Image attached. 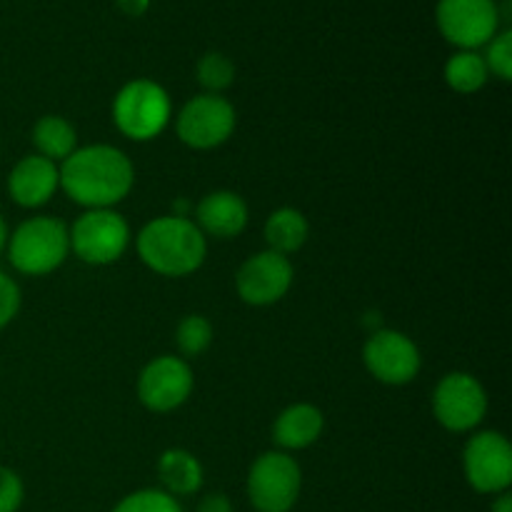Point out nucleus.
Returning a JSON list of instances; mask_svg holds the SVG:
<instances>
[{
	"mask_svg": "<svg viewBox=\"0 0 512 512\" xmlns=\"http://www.w3.org/2000/svg\"><path fill=\"white\" fill-rule=\"evenodd\" d=\"M58 170L65 195L88 210L118 205L128 198L135 180L130 158L113 145L75 148Z\"/></svg>",
	"mask_w": 512,
	"mask_h": 512,
	"instance_id": "f257e3e1",
	"label": "nucleus"
},
{
	"mask_svg": "<svg viewBox=\"0 0 512 512\" xmlns=\"http://www.w3.org/2000/svg\"><path fill=\"white\" fill-rule=\"evenodd\" d=\"M140 260L153 273L165 278H183L203 265L208 243L190 218L163 215L145 225L135 240Z\"/></svg>",
	"mask_w": 512,
	"mask_h": 512,
	"instance_id": "f03ea898",
	"label": "nucleus"
},
{
	"mask_svg": "<svg viewBox=\"0 0 512 512\" xmlns=\"http://www.w3.org/2000/svg\"><path fill=\"white\" fill-rule=\"evenodd\" d=\"M70 253V230L63 220L40 215L15 228L8 238V258L23 275H48L65 263Z\"/></svg>",
	"mask_w": 512,
	"mask_h": 512,
	"instance_id": "7ed1b4c3",
	"label": "nucleus"
},
{
	"mask_svg": "<svg viewBox=\"0 0 512 512\" xmlns=\"http://www.w3.org/2000/svg\"><path fill=\"white\" fill-rule=\"evenodd\" d=\"M113 120L120 133L130 140H153L168 128L170 98L155 80H130L113 100Z\"/></svg>",
	"mask_w": 512,
	"mask_h": 512,
	"instance_id": "20e7f679",
	"label": "nucleus"
},
{
	"mask_svg": "<svg viewBox=\"0 0 512 512\" xmlns=\"http://www.w3.org/2000/svg\"><path fill=\"white\" fill-rule=\"evenodd\" d=\"M300 488V465L278 450L260 455L248 473V498L258 512H290L298 503Z\"/></svg>",
	"mask_w": 512,
	"mask_h": 512,
	"instance_id": "39448f33",
	"label": "nucleus"
},
{
	"mask_svg": "<svg viewBox=\"0 0 512 512\" xmlns=\"http://www.w3.org/2000/svg\"><path fill=\"white\" fill-rule=\"evenodd\" d=\"M70 230V250L88 265H110L128 250L130 228L113 208L88 210Z\"/></svg>",
	"mask_w": 512,
	"mask_h": 512,
	"instance_id": "423d86ee",
	"label": "nucleus"
},
{
	"mask_svg": "<svg viewBox=\"0 0 512 512\" xmlns=\"http://www.w3.org/2000/svg\"><path fill=\"white\" fill-rule=\"evenodd\" d=\"M435 18L448 43L460 50H475L498 33L500 8L495 0H440Z\"/></svg>",
	"mask_w": 512,
	"mask_h": 512,
	"instance_id": "0eeeda50",
	"label": "nucleus"
},
{
	"mask_svg": "<svg viewBox=\"0 0 512 512\" xmlns=\"http://www.w3.org/2000/svg\"><path fill=\"white\" fill-rule=\"evenodd\" d=\"M465 480L483 495H500L512 483V448L508 438L493 430L473 435L463 450Z\"/></svg>",
	"mask_w": 512,
	"mask_h": 512,
	"instance_id": "6e6552de",
	"label": "nucleus"
},
{
	"mask_svg": "<svg viewBox=\"0 0 512 512\" xmlns=\"http://www.w3.org/2000/svg\"><path fill=\"white\" fill-rule=\"evenodd\" d=\"M433 413L450 433H468L483 423L488 413V395L470 373H448L433 395Z\"/></svg>",
	"mask_w": 512,
	"mask_h": 512,
	"instance_id": "1a4fd4ad",
	"label": "nucleus"
},
{
	"mask_svg": "<svg viewBox=\"0 0 512 512\" xmlns=\"http://www.w3.org/2000/svg\"><path fill=\"white\" fill-rule=\"evenodd\" d=\"M178 138L195 150L223 145L235 130V108L223 95H195L183 105L175 120Z\"/></svg>",
	"mask_w": 512,
	"mask_h": 512,
	"instance_id": "9d476101",
	"label": "nucleus"
},
{
	"mask_svg": "<svg viewBox=\"0 0 512 512\" xmlns=\"http://www.w3.org/2000/svg\"><path fill=\"white\" fill-rule=\"evenodd\" d=\"M368 373L385 385H405L418 378L420 350L398 330H375L363 348Z\"/></svg>",
	"mask_w": 512,
	"mask_h": 512,
	"instance_id": "9b49d317",
	"label": "nucleus"
},
{
	"mask_svg": "<svg viewBox=\"0 0 512 512\" xmlns=\"http://www.w3.org/2000/svg\"><path fill=\"white\" fill-rule=\"evenodd\" d=\"M193 393V370L185 360L160 355L150 360L138 378V398L153 413L180 408Z\"/></svg>",
	"mask_w": 512,
	"mask_h": 512,
	"instance_id": "f8f14e48",
	"label": "nucleus"
},
{
	"mask_svg": "<svg viewBox=\"0 0 512 512\" xmlns=\"http://www.w3.org/2000/svg\"><path fill=\"white\" fill-rule=\"evenodd\" d=\"M290 285H293V265L288 255L273 253V250H263L248 258L235 275V290L243 303L258 305V308L283 300Z\"/></svg>",
	"mask_w": 512,
	"mask_h": 512,
	"instance_id": "ddd939ff",
	"label": "nucleus"
},
{
	"mask_svg": "<svg viewBox=\"0 0 512 512\" xmlns=\"http://www.w3.org/2000/svg\"><path fill=\"white\" fill-rule=\"evenodd\" d=\"M60 188V170L43 155H28L8 175V193L20 208H40Z\"/></svg>",
	"mask_w": 512,
	"mask_h": 512,
	"instance_id": "4468645a",
	"label": "nucleus"
},
{
	"mask_svg": "<svg viewBox=\"0 0 512 512\" xmlns=\"http://www.w3.org/2000/svg\"><path fill=\"white\" fill-rule=\"evenodd\" d=\"M200 233H208L213 238L228 240L235 238L248 225V205L233 190H218V193L205 195L195 208Z\"/></svg>",
	"mask_w": 512,
	"mask_h": 512,
	"instance_id": "2eb2a0df",
	"label": "nucleus"
},
{
	"mask_svg": "<svg viewBox=\"0 0 512 512\" xmlns=\"http://www.w3.org/2000/svg\"><path fill=\"white\" fill-rule=\"evenodd\" d=\"M325 418L315 405L298 403L285 408L273 425V440L283 450H305L323 435Z\"/></svg>",
	"mask_w": 512,
	"mask_h": 512,
	"instance_id": "dca6fc26",
	"label": "nucleus"
},
{
	"mask_svg": "<svg viewBox=\"0 0 512 512\" xmlns=\"http://www.w3.org/2000/svg\"><path fill=\"white\" fill-rule=\"evenodd\" d=\"M158 478L165 493L173 498L193 495L203 488V465L188 450H165L158 460Z\"/></svg>",
	"mask_w": 512,
	"mask_h": 512,
	"instance_id": "f3484780",
	"label": "nucleus"
},
{
	"mask_svg": "<svg viewBox=\"0 0 512 512\" xmlns=\"http://www.w3.org/2000/svg\"><path fill=\"white\" fill-rule=\"evenodd\" d=\"M308 233V220L295 208H280L265 220V240H268V250H273V253H295V250H300L305 245Z\"/></svg>",
	"mask_w": 512,
	"mask_h": 512,
	"instance_id": "a211bd4d",
	"label": "nucleus"
},
{
	"mask_svg": "<svg viewBox=\"0 0 512 512\" xmlns=\"http://www.w3.org/2000/svg\"><path fill=\"white\" fill-rule=\"evenodd\" d=\"M33 143L38 148V155L48 160H65L73 155L78 145V133L73 125L60 115H43L33 128Z\"/></svg>",
	"mask_w": 512,
	"mask_h": 512,
	"instance_id": "6ab92c4d",
	"label": "nucleus"
},
{
	"mask_svg": "<svg viewBox=\"0 0 512 512\" xmlns=\"http://www.w3.org/2000/svg\"><path fill=\"white\" fill-rule=\"evenodd\" d=\"M488 65L475 50H460L445 63V83L458 93H478L488 83Z\"/></svg>",
	"mask_w": 512,
	"mask_h": 512,
	"instance_id": "aec40b11",
	"label": "nucleus"
},
{
	"mask_svg": "<svg viewBox=\"0 0 512 512\" xmlns=\"http://www.w3.org/2000/svg\"><path fill=\"white\" fill-rule=\"evenodd\" d=\"M175 340L185 358H198L213 343V325L203 315H185L175 330Z\"/></svg>",
	"mask_w": 512,
	"mask_h": 512,
	"instance_id": "412c9836",
	"label": "nucleus"
},
{
	"mask_svg": "<svg viewBox=\"0 0 512 512\" xmlns=\"http://www.w3.org/2000/svg\"><path fill=\"white\" fill-rule=\"evenodd\" d=\"M113 512H183L178 498L158 488L135 490V493L125 495Z\"/></svg>",
	"mask_w": 512,
	"mask_h": 512,
	"instance_id": "4be33fe9",
	"label": "nucleus"
},
{
	"mask_svg": "<svg viewBox=\"0 0 512 512\" xmlns=\"http://www.w3.org/2000/svg\"><path fill=\"white\" fill-rule=\"evenodd\" d=\"M198 80L208 93L218 95L235 80V65L223 53H205L198 63Z\"/></svg>",
	"mask_w": 512,
	"mask_h": 512,
	"instance_id": "5701e85b",
	"label": "nucleus"
},
{
	"mask_svg": "<svg viewBox=\"0 0 512 512\" xmlns=\"http://www.w3.org/2000/svg\"><path fill=\"white\" fill-rule=\"evenodd\" d=\"M485 65H488V73L498 75L500 80L512 78V33L503 30V33H495V38L488 43V55H485Z\"/></svg>",
	"mask_w": 512,
	"mask_h": 512,
	"instance_id": "b1692460",
	"label": "nucleus"
},
{
	"mask_svg": "<svg viewBox=\"0 0 512 512\" xmlns=\"http://www.w3.org/2000/svg\"><path fill=\"white\" fill-rule=\"evenodd\" d=\"M25 488L18 473L0 465V512H18L23 505Z\"/></svg>",
	"mask_w": 512,
	"mask_h": 512,
	"instance_id": "393cba45",
	"label": "nucleus"
},
{
	"mask_svg": "<svg viewBox=\"0 0 512 512\" xmlns=\"http://www.w3.org/2000/svg\"><path fill=\"white\" fill-rule=\"evenodd\" d=\"M20 310V288L10 275L0 270V330L8 328Z\"/></svg>",
	"mask_w": 512,
	"mask_h": 512,
	"instance_id": "a878e982",
	"label": "nucleus"
},
{
	"mask_svg": "<svg viewBox=\"0 0 512 512\" xmlns=\"http://www.w3.org/2000/svg\"><path fill=\"white\" fill-rule=\"evenodd\" d=\"M198 512H233V503L228 500V495L210 493L200 500Z\"/></svg>",
	"mask_w": 512,
	"mask_h": 512,
	"instance_id": "bb28decb",
	"label": "nucleus"
},
{
	"mask_svg": "<svg viewBox=\"0 0 512 512\" xmlns=\"http://www.w3.org/2000/svg\"><path fill=\"white\" fill-rule=\"evenodd\" d=\"M150 0H118V8L125 15H143L148 10Z\"/></svg>",
	"mask_w": 512,
	"mask_h": 512,
	"instance_id": "cd10ccee",
	"label": "nucleus"
},
{
	"mask_svg": "<svg viewBox=\"0 0 512 512\" xmlns=\"http://www.w3.org/2000/svg\"><path fill=\"white\" fill-rule=\"evenodd\" d=\"M493 512H512V495L508 490L498 495V500L493 503Z\"/></svg>",
	"mask_w": 512,
	"mask_h": 512,
	"instance_id": "c85d7f7f",
	"label": "nucleus"
},
{
	"mask_svg": "<svg viewBox=\"0 0 512 512\" xmlns=\"http://www.w3.org/2000/svg\"><path fill=\"white\" fill-rule=\"evenodd\" d=\"M8 225H5V220H3V215H0V253H3V248L5 245H8Z\"/></svg>",
	"mask_w": 512,
	"mask_h": 512,
	"instance_id": "c756f323",
	"label": "nucleus"
}]
</instances>
